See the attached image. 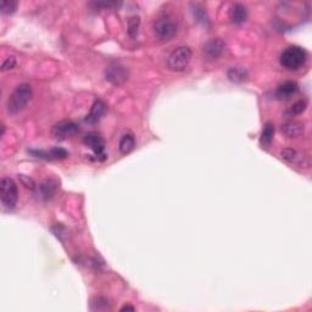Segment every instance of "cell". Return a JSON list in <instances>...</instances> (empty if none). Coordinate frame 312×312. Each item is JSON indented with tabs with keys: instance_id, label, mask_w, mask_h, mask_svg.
<instances>
[{
	"instance_id": "obj_1",
	"label": "cell",
	"mask_w": 312,
	"mask_h": 312,
	"mask_svg": "<svg viewBox=\"0 0 312 312\" xmlns=\"http://www.w3.org/2000/svg\"><path fill=\"white\" fill-rule=\"evenodd\" d=\"M32 95H33V92H32V87L28 83H22V85L17 86L13 93L9 95L7 103L8 111L13 115L21 112L31 102Z\"/></svg>"
},
{
	"instance_id": "obj_2",
	"label": "cell",
	"mask_w": 312,
	"mask_h": 312,
	"mask_svg": "<svg viewBox=\"0 0 312 312\" xmlns=\"http://www.w3.org/2000/svg\"><path fill=\"white\" fill-rule=\"evenodd\" d=\"M178 32L177 22L170 15H163L155 20L154 33L160 42H170Z\"/></svg>"
},
{
	"instance_id": "obj_3",
	"label": "cell",
	"mask_w": 312,
	"mask_h": 312,
	"mask_svg": "<svg viewBox=\"0 0 312 312\" xmlns=\"http://www.w3.org/2000/svg\"><path fill=\"white\" fill-rule=\"evenodd\" d=\"M306 59H307V54H306L304 49L293 45V47H289L283 51L281 57H279V61H281L283 67L287 68V70L295 71L299 70L301 66H304Z\"/></svg>"
},
{
	"instance_id": "obj_4",
	"label": "cell",
	"mask_w": 312,
	"mask_h": 312,
	"mask_svg": "<svg viewBox=\"0 0 312 312\" xmlns=\"http://www.w3.org/2000/svg\"><path fill=\"white\" fill-rule=\"evenodd\" d=\"M192 59V50L186 45H181L170 53L167 57V66L172 71H183L189 65Z\"/></svg>"
},
{
	"instance_id": "obj_5",
	"label": "cell",
	"mask_w": 312,
	"mask_h": 312,
	"mask_svg": "<svg viewBox=\"0 0 312 312\" xmlns=\"http://www.w3.org/2000/svg\"><path fill=\"white\" fill-rule=\"evenodd\" d=\"M0 199L5 209L13 210L19 199V190L16 183L10 177H4L0 181Z\"/></svg>"
},
{
	"instance_id": "obj_6",
	"label": "cell",
	"mask_w": 312,
	"mask_h": 312,
	"mask_svg": "<svg viewBox=\"0 0 312 312\" xmlns=\"http://www.w3.org/2000/svg\"><path fill=\"white\" fill-rule=\"evenodd\" d=\"M83 143L86 144L87 146H89L93 152L97 156L98 160L104 161L106 159V154H105V140L99 133H88L86 135L85 139H83Z\"/></svg>"
},
{
	"instance_id": "obj_7",
	"label": "cell",
	"mask_w": 312,
	"mask_h": 312,
	"mask_svg": "<svg viewBox=\"0 0 312 312\" xmlns=\"http://www.w3.org/2000/svg\"><path fill=\"white\" fill-rule=\"evenodd\" d=\"M105 78L111 85L121 86L128 80V70L120 63H112L106 67Z\"/></svg>"
},
{
	"instance_id": "obj_8",
	"label": "cell",
	"mask_w": 312,
	"mask_h": 312,
	"mask_svg": "<svg viewBox=\"0 0 312 312\" xmlns=\"http://www.w3.org/2000/svg\"><path fill=\"white\" fill-rule=\"evenodd\" d=\"M80 128L74 122L72 121H61V122L56 123L53 127V137L55 139L59 140H65L67 138L73 137L76 135Z\"/></svg>"
},
{
	"instance_id": "obj_9",
	"label": "cell",
	"mask_w": 312,
	"mask_h": 312,
	"mask_svg": "<svg viewBox=\"0 0 312 312\" xmlns=\"http://www.w3.org/2000/svg\"><path fill=\"white\" fill-rule=\"evenodd\" d=\"M224 48H226V43H224L221 38L211 39L204 45L203 49L204 56L206 57L207 60H211V61L217 60L218 57L223 54Z\"/></svg>"
},
{
	"instance_id": "obj_10",
	"label": "cell",
	"mask_w": 312,
	"mask_h": 312,
	"mask_svg": "<svg viewBox=\"0 0 312 312\" xmlns=\"http://www.w3.org/2000/svg\"><path fill=\"white\" fill-rule=\"evenodd\" d=\"M282 159L284 161H287L289 164L296 165V166L300 167H308L310 165V161H308L307 156L305 154H302L301 151L299 150L293 149V148H285L282 150L281 152Z\"/></svg>"
},
{
	"instance_id": "obj_11",
	"label": "cell",
	"mask_w": 312,
	"mask_h": 312,
	"mask_svg": "<svg viewBox=\"0 0 312 312\" xmlns=\"http://www.w3.org/2000/svg\"><path fill=\"white\" fill-rule=\"evenodd\" d=\"M229 16L230 22L234 25H243L248 20V9L243 4H234L229 9Z\"/></svg>"
},
{
	"instance_id": "obj_12",
	"label": "cell",
	"mask_w": 312,
	"mask_h": 312,
	"mask_svg": "<svg viewBox=\"0 0 312 312\" xmlns=\"http://www.w3.org/2000/svg\"><path fill=\"white\" fill-rule=\"evenodd\" d=\"M106 112V105L104 104L102 100H95L93 106H92L91 112H89L88 116L86 117V122L89 123V125H94V123H98L102 117L105 115Z\"/></svg>"
},
{
	"instance_id": "obj_13",
	"label": "cell",
	"mask_w": 312,
	"mask_h": 312,
	"mask_svg": "<svg viewBox=\"0 0 312 312\" xmlns=\"http://www.w3.org/2000/svg\"><path fill=\"white\" fill-rule=\"evenodd\" d=\"M31 154L36 155V158L47 159V160H62L68 156V152L65 149L54 148L50 151H42V150H31Z\"/></svg>"
},
{
	"instance_id": "obj_14",
	"label": "cell",
	"mask_w": 312,
	"mask_h": 312,
	"mask_svg": "<svg viewBox=\"0 0 312 312\" xmlns=\"http://www.w3.org/2000/svg\"><path fill=\"white\" fill-rule=\"evenodd\" d=\"M304 123L297 122V121H290V122L284 123V125L282 126L283 134L287 135L288 138H299L300 135L304 134Z\"/></svg>"
},
{
	"instance_id": "obj_15",
	"label": "cell",
	"mask_w": 312,
	"mask_h": 312,
	"mask_svg": "<svg viewBox=\"0 0 312 312\" xmlns=\"http://www.w3.org/2000/svg\"><path fill=\"white\" fill-rule=\"evenodd\" d=\"M299 89V87L295 82L293 81H288V82H284L283 85H281L277 89V97L279 99H289L291 95H294Z\"/></svg>"
},
{
	"instance_id": "obj_16",
	"label": "cell",
	"mask_w": 312,
	"mask_h": 312,
	"mask_svg": "<svg viewBox=\"0 0 312 312\" xmlns=\"http://www.w3.org/2000/svg\"><path fill=\"white\" fill-rule=\"evenodd\" d=\"M135 148V138L132 133H125L121 138L120 144H118V149H120V152L123 155L129 154L132 152Z\"/></svg>"
},
{
	"instance_id": "obj_17",
	"label": "cell",
	"mask_w": 312,
	"mask_h": 312,
	"mask_svg": "<svg viewBox=\"0 0 312 312\" xmlns=\"http://www.w3.org/2000/svg\"><path fill=\"white\" fill-rule=\"evenodd\" d=\"M55 189H56V184L53 181H45L38 187L37 194L42 200H49L54 195Z\"/></svg>"
},
{
	"instance_id": "obj_18",
	"label": "cell",
	"mask_w": 312,
	"mask_h": 312,
	"mask_svg": "<svg viewBox=\"0 0 312 312\" xmlns=\"http://www.w3.org/2000/svg\"><path fill=\"white\" fill-rule=\"evenodd\" d=\"M227 76L230 82L243 83L248 80L249 74H248V71L243 67H230L227 72Z\"/></svg>"
},
{
	"instance_id": "obj_19",
	"label": "cell",
	"mask_w": 312,
	"mask_h": 312,
	"mask_svg": "<svg viewBox=\"0 0 312 312\" xmlns=\"http://www.w3.org/2000/svg\"><path fill=\"white\" fill-rule=\"evenodd\" d=\"M274 137V126L272 123H266L264 129H262L261 138H260V144L262 145V148L267 149L271 145Z\"/></svg>"
},
{
	"instance_id": "obj_20",
	"label": "cell",
	"mask_w": 312,
	"mask_h": 312,
	"mask_svg": "<svg viewBox=\"0 0 312 312\" xmlns=\"http://www.w3.org/2000/svg\"><path fill=\"white\" fill-rule=\"evenodd\" d=\"M17 7H19V3L17 2H14V0H3V2L0 3V11H2V14H4V15H11V14L15 13Z\"/></svg>"
},
{
	"instance_id": "obj_21",
	"label": "cell",
	"mask_w": 312,
	"mask_h": 312,
	"mask_svg": "<svg viewBox=\"0 0 312 312\" xmlns=\"http://www.w3.org/2000/svg\"><path fill=\"white\" fill-rule=\"evenodd\" d=\"M139 25H140V19L138 16H133L128 20V30L129 34H131L132 37H134L135 34H137Z\"/></svg>"
},
{
	"instance_id": "obj_22",
	"label": "cell",
	"mask_w": 312,
	"mask_h": 312,
	"mask_svg": "<svg viewBox=\"0 0 312 312\" xmlns=\"http://www.w3.org/2000/svg\"><path fill=\"white\" fill-rule=\"evenodd\" d=\"M92 306L94 310H105V308H109V300L105 297H97L92 300Z\"/></svg>"
},
{
	"instance_id": "obj_23",
	"label": "cell",
	"mask_w": 312,
	"mask_h": 312,
	"mask_svg": "<svg viewBox=\"0 0 312 312\" xmlns=\"http://www.w3.org/2000/svg\"><path fill=\"white\" fill-rule=\"evenodd\" d=\"M306 108H307L306 100H299V102H296L293 106H291V112H293L294 115H300L305 111Z\"/></svg>"
},
{
	"instance_id": "obj_24",
	"label": "cell",
	"mask_w": 312,
	"mask_h": 312,
	"mask_svg": "<svg viewBox=\"0 0 312 312\" xmlns=\"http://www.w3.org/2000/svg\"><path fill=\"white\" fill-rule=\"evenodd\" d=\"M16 66V59L15 56H9L2 65V70L3 71H8V70H13L14 67Z\"/></svg>"
},
{
	"instance_id": "obj_25",
	"label": "cell",
	"mask_w": 312,
	"mask_h": 312,
	"mask_svg": "<svg viewBox=\"0 0 312 312\" xmlns=\"http://www.w3.org/2000/svg\"><path fill=\"white\" fill-rule=\"evenodd\" d=\"M20 180H21L22 184H24L26 188H30V189H34V187H36V184H34L33 180H32V178H30V177H26V176L21 175V176H20Z\"/></svg>"
},
{
	"instance_id": "obj_26",
	"label": "cell",
	"mask_w": 312,
	"mask_h": 312,
	"mask_svg": "<svg viewBox=\"0 0 312 312\" xmlns=\"http://www.w3.org/2000/svg\"><path fill=\"white\" fill-rule=\"evenodd\" d=\"M194 14L196 15V17H198L199 21L203 22V24H205V22L207 21L206 14H205V11H203V9H198V8H196V10H194Z\"/></svg>"
},
{
	"instance_id": "obj_27",
	"label": "cell",
	"mask_w": 312,
	"mask_h": 312,
	"mask_svg": "<svg viewBox=\"0 0 312 312\" xmlns=\"http://www.w3.org/2000/svg\"><path fill=\"white\" fill-rule=\"evenodd\" d=\"M127 310L134 311V307H133V306H129V305H125L122 308H121V311H127Z\"/></svg>"
}]
</instances>
